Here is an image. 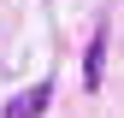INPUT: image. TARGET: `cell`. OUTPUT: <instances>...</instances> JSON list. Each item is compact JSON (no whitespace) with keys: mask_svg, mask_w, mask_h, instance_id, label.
<instances>
[{"mask_svg":"<svg viewBox=\"0 0 124 118\" xmlns=\"http://www.w3.org/2000/svg\"><path fill=\"white\" fill-rule=\"evenodd\" d=\"M101 71H106V24H95V41L83 53V88H101Z\"/></svg>","mask_w":124,"mask_h":118,"instance_id":"obj_2","label":"cell"},{"mask_svg":"<svg viewBox=\"0 0 124 118\" xmlns=\"http://www.w3.org/2000/svg\"><path fill=\"white\" fill-rule=\"evenodd\" d=\"M47 100H53V77H41V83L18 88V95L6 100V112H0V118H41V112H47Z\"/></svg>","mask_w":124,"mask_h":118,"instance_id":"obj_1","label":"cell"}]
</instances>
